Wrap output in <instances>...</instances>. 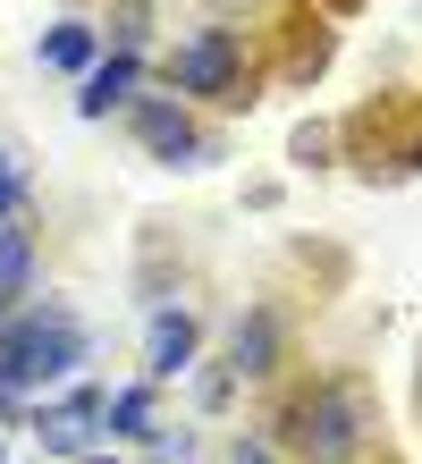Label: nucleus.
Listing matches in <instances>:
<instances>
[{"instance_id":"14","label":"nucleus","mask_w":422,"mask_h":464,"mask_svg":"<svg viewBox=\"0 0 422 464\" xmlns=\"http://www.w3.org/2000/svg\"><path fill=\"white\" fill-rule=\"evenodd\" d=\"M76 464H110V456H76Z\"/></svg>"},{"instance_id":"12","label":"nucleus","mask_w":422,"mask_h":464,"mask_svg":"<svg viewBox=\"0 0 422 464\" xmlns=\"http://www.w3.org/2000/svg\"><path fill=\"white\" fill-rule=\"evenodd\" d=\"M152 456H161V464H186V456H194V440H186V430H169V440H152Z\"/></svg>"},{"instance_id":"6","label":"nucleus","mask_w":422,"mask_h":464,"mask_svg":"<svg viewBox=\"0 0 422 464\" xmlns=\"http://www.w3.org/2000/svg\"><path fill=\"white\" fill-rule=\"evenodd\" d=\"M127 85H135V51H119V60H102L93 76H84V93H76V111H84V119H102L110 102H127Z\"/></svg>"},{"instance_id":"2","label":"nucleus","mask_w":422,"mask_h":464,"mask_svg":"<svg viewBox=\"0 0 422 464\" xmlns=\"http://www.w3.org/2000/svg\"><path fill=\"white\" fill-rule=\"evenodd\" d=\"M178 85L211 93V102H245V43L229 34V25H203V34L178 51Z\"/></svg>"},{"instance_id":"9","label":"nucleus","mask_w":422,"mask_h":464,"mask_svg":"<svg viewBox=\"0 0 422 464\" xmlns=\"http://www.w3.org/2000/svg\"><path fill=\"white\" fill-rule=\"evenodd\" d=\"M93 60V25H51L43 34V68H84Z\"/></svg>"},{"instance_id":"4","label":"nucleus","mask_w":422,"mask_h":464,"mask_svg":"<svg viewBox=\"0 0 422 464\" xmlns=\"http://www.w3.org/2000/svg\"><path fill=\"white\" fill-rule=\"evenodd\" d=\"M194 363V321L186 313H152V338H144V372L152 380H178Z\"/></svg>"},{"instance_id":"1","label":"nucleus","mask_w":422,"mask_h":464,"mask_svg":"<svg viewBox=\"0 0 422 464\" xmlns=\"http://www.w3.org/2000/svg\"><path fill=\"white\" fill-rule=\"evenodd\" d=\"M279 430H288V448L304 464H347L363 448V430H372V397L355 389V380H338V389H313L296 397L288 414H279Z\"/></svg>"},{"instance_id":"7","label":"nucleus","mask_w":422,"mask_h":464,"mask_svg":"<svg viewBox=\"0 0 422 464\" xmlns=\"http://www.w3.org/2000/svg\"><path fill=\"white\" fill-rule=\"evenodd\" d=\"M237 372H270V354H279V321L270 313H253V321H237Z\"/></svg>"},{"instance_id":"3","label":"nucleus","mask_w":422,"mask_h":464,"mask_svg":"<svg viewBox=\"0 0 422 464\" xmlns=\"http://www.w3.org/2000/svg\"><path fill=\"white\" fill-rule=\"evenodd\" d=\"M135 135H144L161 160H194V152H203V144H194V119L178 111V102H144V111H135Z\"/></svg>"},{"instance_id":"5","label":"nucleus","mask_w":422,"mask_h":464,"mask_svg":"<svg viewBox=\"0 0 422 464\" xmlns=\"http://www.w3.org/2000/svg\"><path fill=\"white\" fill-rule=\"evenodd\" d=\"M93 422H102V397H93V389H76V397L60 405V414H43V448L76 456V448H84V430H93Z\"/></svg>"},{"instance_id":"13","label":"nucleus","mask_w":422,"mask_h":464,"mask_svg":"<svg viewBox=\"0 0 422 464\" xmlns=\"http://www.w3.org/2000/svg\"><path fill=\"white\" fill-rule=\"evenodd\" d=\"M229 464H279V456H270L262 440H237V456H229Z\"/></svg>"},{"instance_id":"8","label":"nucleus","mask_w":422,"mask_h":464,"mask_svg":"<svg viewBox=\"0 0 422 464\" xmlns=\"http://www.w3.org/2000/svg\"><path fill=\"white\" fill-rule=\"evenodd\" d=\"M102 422L119 430V440H135V430H152V389H119V397H102Z\"/></svg>"},{"instance_id":"11","label":"nucleus","mask_w":422,"mask_h":464,"mask_svg":"<svg viewBox=\"0 0 422 464\" xmlns=\"http://www.w3.org/2000/svg\"><path fill=\"white\" fill-rule=\"evenodd\" d=\"M17 195H25V152H0V228H9Z\"/></svg>"},{"instance_id":"10","label":"nucleus","mask_w":422,"mask_h":464,"mask_svg":"<svg viewBox=\"0 0 422 464\" xmlns=\"http://www.w3.org/2000/svg\"><path fill=\"white\" fill-rule=\"evenodd\" d=\"M25 270H34V245H25V228H0V295H17Z\"/></svg>"}]
</instances>
